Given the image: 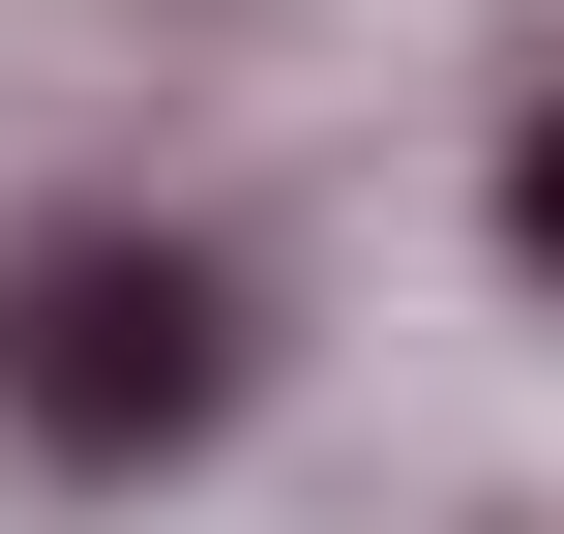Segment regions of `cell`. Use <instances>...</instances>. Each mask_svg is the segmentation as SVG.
Returning a JSON list of instances; mask_svg holds the SVG:
<instances>
[{
	"label": "cell",
	"mask_w": 564,
	"mask_h": 534,
	"mask_svg": "<svg viewBox=\"0 0 564 534\" xmlns=\"http://www.w3.org/2000/svg\"><path fill=\"white\" fill-rule=\"evenodd\" d=\"M506 238H535V297H564V89H535V149H506Z\"/></svg>",
	"instance_id": "7a4b0ae2"
},
{
	"label": "cell",
	"mask_w": 564,
	"mask_h": 534,
	"mask_svg": "<svg viewBox=\"0 0 564 534\" xmlns=\"http://www.w3.org/2000/svg\"><path fill=\"white\" fill-rule=\"evenodd\" d=\"M208 416H238V268H208V238H149V208L0 238V446H30V476H149V446H208Z\"/></svg>",
	"instance_id": "6da1fadb"
}]
</instances>
